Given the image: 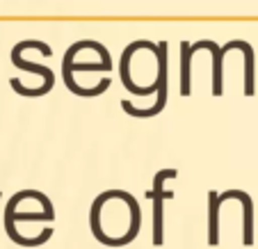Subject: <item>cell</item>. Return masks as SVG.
I'll list each match as a JSON object with an SVG mask.
<instances>
[{
    "instance_id": "1",
    "label": "cell",
    "mask_w": 258,
    "mask_h": 249,
    "mask_svg": "<svg viewBox=\"0 0 258 249\" xmlns=\"http://www.w3.org/2000/svg\"><path fill=\"white\" fill-rule=\"evenodd\" d=\"M142 213L137 199L123 190L98 195L89 210V229L107 247H123L140 233Z\"/></svg>"
},
{
    "instance_id": "2",
    "label": "cell",
    "mask_w": 258,
    "mask_h": 249,
    "mask_svg": "<svg viewBox=\"0 0 258 249\" xmlns=\"http://www.w3.org/2000/svg\"><path fill=\"white\" fill-rule=\"evenodd\" d=\"M199 48H208L213 53V96L224 94V55L233 48H240L244 53V94L253 96L256 92V80H253V48L247 41L233 39L226 46L219 48L215 41L201 39V41H180V96H190V67H192V53Z\"/></svg>"
},
{
    "instance_id": "3",
    "label": "cell",
    "mask_w": 258,
    "mask_h": 249,
    "mask_svg": "<svg viewBox=\"0 0 258 249\" xmlns=\"http://www.w3.org/2000/svg\"><path fill=\"white\" fill-rule=\"evenodd\" d=\"M178 171L176 169H160L153 178V190L146 192V199H153V244L160 247L162 244V204H165V197H171V192H165V181L167 178H176Z\"/></svg>"
},
{
    "instance_id": "4",
    "label": "cell",
    "mask_w": 258,
    "mask_h": 249,
    "mask_svg": "<svg viewBox=\"0 0 258 249\" xmlns=\"http://www.w3.org/2000/svg\"><path fill=\"white\" fill-rule=\"evenodd\" d=\"M28 48H37V50H41V55H46V57H50L53 55V50H50V46L48 44H44V41H34V39H28V41H19V44L12 48V64L14 67H19V69H23V71H32V74H39L41 78L46 80V83L53 87V71H50L48 67H44V64H34V62H28V59H23V50H28Z\"/></svg>"
},
{
    "instance_id": "5",
    "label": "cell",
    "mask_w": 258,
    "mask_h": 249,
    "mask_svg": "<svg viewBox=\"0 0 258 249\" xmlns=\"http://www.w3.org/2000/svg\"><path fill=\"white\" fill-rule=\"evenodd\" d=\"M55 220V210H53V204H46V206H41V208H37V210H21L19 208V204H16L14 199H10V204H7V208H5V231H7V235L10 233H14L16 231V226L19 224H23V222H53Z\"/></svg>"
},
{
    "instance_id": "6",
    "label": "cell",
    "mask_w": 258,
    "mask_h": 249,
    "mask_svg": "<svg viewBox=\"0 0 258 249\" xmlns=\"http://www.w3.org/2000/svg\"><path fill=\"white\" fill-rule=\"evenodd\" d=\"M210 201V213H208V244H219V195L217 192H210L208 195Z\"/></svg>"
}]
</instances>
